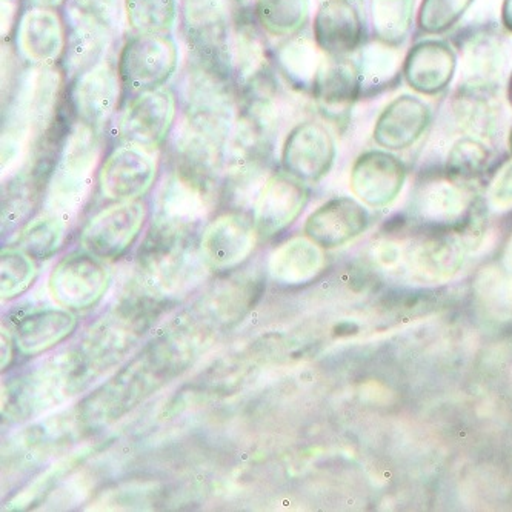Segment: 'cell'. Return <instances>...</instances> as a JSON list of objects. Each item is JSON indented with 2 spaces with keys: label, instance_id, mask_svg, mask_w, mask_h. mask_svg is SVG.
<instances>
[{
  "label": "cell",
  "instance_id": "23",
  "mask_svg": "<svg viewBox=\"0 0 512 512\" xmlns=\"http://www.w3.org/2000/svg\"><path fill=\"white\" fill-rule=\"evenodd\" d=\"M433 111L425 100L403 94L391 100L377 117L374 142L388 151H402L413 147L428 130Z\"/></svg>",
  "mask_w": 512,
  "mask_h": 512
},
{
  "label": "cell",
  "instance_id": "13",
  "mask_svg": "<svg viewBox=\"0 0 512 512\" xmlns=\"http://www.w3.org/2000/svg\"><path fill=\"white\" fill-rule=\"evenodd\" d=\"M336 154V142L328 127L316 120H302L283 140L280 165L285 173L313 185L330 174Z\"/></svg>",
  "mask_w": 512,
  "mask_h": 512
},
{
  "label": "cell",
  "instance_id": "24",
  "mask_svg": "<svg viewBox=\"0 0 512 512\" xmlns=\"http://www.w3.org/2000/svg\"><path fill=\"white\" fill-rule=\"evenodd\" d=\"M325 250L310 237L294 236L280 243L266 260V276L282 288H299L316 282L325 273Z\"/></svg>",
  "mask_w": 512,
  "mask_h": 512
},
{
  "label": "cell",
  "instance_id": "40",
  "mask_svg": "<svg viewBox=\"0 0 512 512\" xmlns=\"http://www.w3.org/2000/svg\"><path fill=\"white\" fill-rule=\"evenodd\" d=\"M489 159L491 154L482 139L465 136L449 151L446 173L457 182H469L486 173Z\"/></svg>",
  "mask_w": 512,
  "mask_h": 512
},
{
  "label": "cell",
  "instance_id": "28",
  "mask_svg": "<svg viewBox=\"0 0 512 512\" xmlns=\"http://www.w3.org/2000/svg\"><path fill=\"white\" fill-rule=\"evenodd\" d=\"M79 320L65 308H44L20 317L14 325V345L20 356L37 357L65 342L77 330Z\"/></svg>",
  "mask_w": 512,
  "mask_h": 512
},
{
  "label": "cell",
  "instance_id": "48",
  "mask_svg": "<svg viewBox=\"0 0 512 512\" xmlns=\"http://www.w3.org/2000/svg\"><path fill=\"white\" fill-rule=\"evenodd\" d=\"M505 263L506 266H508V270H512V237L511 240H509L508 247H506Z\"/></svg>",
  "mask_w": 512,
  "mask_h": 512
},
{
  "label": "cell",
  "instance_id": "20",
  "mask_svg": "<svg viewBox=\"0 0 512 512\" xmlns=\"http://www.w3.org/2000/svg\"><path fill=\"white\" fill-rule=\"evenodd\" d=\"M370 214L353 197H333L306 217L303 233L323 250H336L362 236Z\"/></svg>",
  "mask_w": 512,
  "mask_h": 512
},
{
  "label": "cell",
  "instance_id": "43",
  "mask_svg": "<svg viewBox=\"0 0 512 512\" xmlns=\"http://www.w3.org/2000/svg\"><path fill=\"white\" fill-rule=\"evenodd\" d=\"M489 202L496 210H512V163H508L489 188Z\"/></svg>",
  "mask_w": 512,
  "mask_h": 512
},
{
  "label": "cell",
  "instance_id": "19",
  "mask_svg": "<svg viewBox=\"0 0 512 512\" xmlns=\"http://www.w3.org/2000/svg\"><path fill=\"white\" fill-rule=\"evenodd\" d=\"M476 203L451 177H437L423 182L414 196V216L425 228L460 233L476 211Z\"/></svg>",
  "mask_w": 512,
  "mask_h": 512
},
{
  "label": "cell",
  "instance_id": "17",
  "mask_svg": "<svg viewBox=\"0 0 512 512\" xmlns=\"http://www.w3.org/2000/svg\"><path fill=\"white\" fill-rule=\"evenodd\" d=\"M360 94L362 85L357 64L345 56H325L311 93L323 119L337 128L348 125Z\"/></svg>",
  "mask_w": 512,
  "mask_h": 512
},
{
  "label": "cell",
  "instance_id": "25",
  "mask_svg": "<svg viewBox=\"0 0 512 512\" xmlns=\"http://www.w3.org/2000/svg\"><path fill=\"white\" fill-rule=\"evenodd\" d=\"M274 171L273 153L230 154L220 183L219 207L242 211L253 208Z\"/></svg>",
  "mask_w": 512,
  "mask_h": 512
},
{
  "label": "cell",
  "instance_id": "18",
  "mask_svg": "<svg viewBox=\"0 0 512 512\" xmlns=\"http://www.w3.org/2000/svg\"><path fill=\"white\" fill-rule=\"evenodd\" d=\"M67 45V24L57 8L31 5L20 17L16 30V47L20 57L28 64H60Z\"/></svg>",
  "mask_w": 512,
  "mask_h": 512
},
{
  "label": "cell",
  "instance_id": "4",
  "mask_svg": "<svg viewBox=\"0 0 512 512\" xmlns=\"http://www.w3.org/2000/svg\"><path fill=\"white\" fill-rule=\"evenodd\" d=\"M104 159V131L74 119L48 183L47 210L73 216L90 196Z\"/></svg>",
  "mask_w": 512,
  "mask_h": 512
},
{
  "label": "cell",
  "instance_id": "16",
  "mask_svg": "<svg viewBox=\"0 0 512 512\" xmlns=\"http://www.w3.org/2000/svg\"><path fill=\"white\" fill-rule=\"evenodd\" d=\"M310 200L306 183L285 171H274L260 191L253 207L254 225L259 239L270 242L290 230L302 216Z\"/></svg>",
  "mask_w": 512,
  "mask_h": 512
},
{
  "label": "cell",
  "instance_id": "50",
  "mask_svg": "<svg viewBox=\"0 0 512 512\" xmlns=\"http://www.w3.org/2000/svg\"><path fill=\"white\" fill-rule=\"evenodd\" d=\"M508 143H509V150H511V153H512V128H511V133H509Z\"/></svg>",
  "mask_w": 512,
  "mask_h": 512
},
{
  "label": "cell",
  "instance_id": "15",
  "mask_svg": "<svg viewBox=\"0 0 512 512\" xmlns=\"http://www.w3.org/2000/svg\"><path fill=\"white\" fill-rule=\"evenodd\" d=\"M400 265L423 282L449 279L462 268L466 243L457 231L426 228L406 243H400Z\"/></svg>",
  "mask_w": 512,
  "mask_h": 512
},
{
  "label": "cell",
  "instance_id": "45",
  "mask_svg": "<svg viewBox=\"0 0 512 512\" xmlns=\"http://www.w3.org/2000/svg\"><path fill=\"white\" fill-rule=\"evenodd\" d=\"M14 351H16V345H14L13 333L4 331L2 333V370L7 371L10 368Z\"/></svg>",
  "mask_w": 512,
  "mask_h": 512
},
{
  "label": "cell",
  "instance_id": "2",
  "mask_svg": "<svg viewBox=\"0 0 512 512\" xmlns=\"http://www.w3.org/2000/svg\"><path fill=\"white\" fill-rule=\"evenodd\" d=\"M179 85L182 124L228 142L240 107V88L230 68L190 54Z\"/></svg>",
  "mask_w": 512,
  "mask_h": 512
},
{
  "label": "cell",
  "instance_id": "1",
  "mask_svg": "<svg viewBox=\"0 0 512 512\" xmlns=\"http://www.w3.org/2000/svg\"><path fill=\"white\" fill-rule=\"evenodd\" d=\"M196 354L197 345L190 334L173 331L157 337L82 400L76 409L80 425L85 431H93L122 419L187 370Z\"/></svg>",
  "mask_w": 512,
  "mask_h": 512
},
{
  "label": "cell",
  "instance_id": "9",
  "mask_svg": "<svg viewBox=\"0 0 512 512\" xmlns=\"http://www.w3.org/2000/svg\"><path fill=\"white\" fill-rule=\"evenodd\" d=\"M176 119L177 96L173 88L136 94L117 120V139L154 153L170 139Z\"/></svg>",
  "mask_w": 512,
  "mask_h": 512
},
{
  "label": "cell",
  "instance_id": "14",
  "mask_svg": "<svg viewBox=\"0 0 512 512\" xmlns=\"http://www.w3.org/2000/svg\"><path fill=\"white\" fill-rule=\"evenodd\" d=\"M124 91L117 67L104 59L71 80L68 104L74 119L104 131L119 108Z\"/></svg>",
  "mask_w": 512,
  "mask_h": 512
},
{
  "label": "cell",
  "instance_id": "22",
  "mask_svg": "<svg viewBox=\"0 0 512 512\" xmlns=\"http://www.w3.org/2000/svg\"><path fill=\"white\" fill-rule=\"evenodd\" d=\"M53 168L44 163L24 160L2 187V233L24 227L44 205Z\"/></svg>",
  "mask_w": 512,
  "mask_h": 512
},
{
  "label": "cell",
  "instance_id": "35",
  "mask_svg": "<svg viewBox=\"0 0 512 512\" xmlns=\"http://www.w3.org/2000/svg\"><path fill=\"white\" fill-rule=\"evenodd\" d=\"M465 82L497 85L505 67V53L502 45L493 37L480 36L471 40L463 54Z\"/></svg>",
  "mask_w": 512,
  "mask_h": 512
},
{
  "label": "cell",
  "instance_id": "42",
  "mask_svg": "<svg viewBox=\"0 0 512 512\" xmlns=\"http://www.w3.org/2000/svg\"><path fill=\"white\" fill-rule=\"evenodd\" d=\"M85 457H87V453L74 454L70 459L59 462L56 466H53V468L48 469L47 473L40 477V479L28 489L27 493H24V496L20 497V500H14L13 503H17L16 508H25V506L31 505L34 500L40 499V497L44 496L45 491H48V489L53 486V483H56L60 477H64L74 466L79 465Z\"/></svg>",
  "mask_w": 512,
  "mask_h": 512
},
{
  "label": "cell",
  "instance_id": "6",
  "mask_svg": "<svg viewBox=\"0 0 512 512\" xmlns=\"http://www.w3.org/2000/svg\"><path fill=\"white\" fill-rule=\"evenodd\" d=\"M245 16L243 0H182L180 22L190 54L230 68L231 40Z\"/></svg>",
  "mask_w": 512,
  "mask_h": 512
},
{
  "label": "cell",
  "instance_id": "34",
  "mask_svg": "<svg viewBox=\"0 0 512 512\" xmlns=\"http://www.w3.org/2000/svg\"><path fill=\"white\" fill-rule=\"evenodd\" d=\"M253 16L263 33L288 39L305 28L310 0H254Z\"/></svg>",
  "mask_w": 512,
  "mask_h": 512
},
{
  "label": "cell",
  "instance_id": "38",
  "mask_svg": "<svg viewBox=\"0 0 512 512\" xmlns=\"http://www.w3.org/2000/svg\"><path fill=\"white\" fill-rule=\"evenodd\" d=\"M400 68V54L396 47L377 42L363 48L360 54L359 70L362 93L385 88L396 79Z\"/></svg>",
  "mask_w": 512,
  "mask_h": 512
},
{
  "label": "cell",
  "instance_id": "41",
  "mask_svg": "<svg viewBox=\"0 0 512 512\" xmlns=\"http://www.w3.org/2000/svg\"><path fill=\"white\" fill-rule=\"evenodd\" d=\"M474 0H422L419 27L428 34H442L462 19Z\"/></svg>",
  "mask_w": 512,
  "mask_h": 512
},
{
  "label": "cell",
  "instance_id": "27",
  "mask_svg": "<svg viewBox=\"0 0 512 512\" xmlns=\"http://www.w3.org/2000/svg\"><path fill=\"white\" fill-rule=\"evenodd\" d=\"M362 17L351 0H323L317 8L313 39L326 56L343 57L362 47Z\"/></svg>",
  "mask_w": 512,
  "mask_h": 512
},
{
  "label": "cell",
  "instance_id": "7",
  "mask_svg": "<svg viewBox=\"0 0 512 512\" xmlns=\"http://www.w3.org/2000/svg\"><path fill=\"white\" fill-rule=\"evenodd\" d=\"M179 67V48L171 34L134 33L117 59L124 90L131 96L159 90Z\"/></svg>",
  "mask_w": 512,
  "mask_h": 512
},
{
  "label": "cell",
  "instance_id": "3",
  "mask_svg": "<svg viewBox=\"0 0 512 512\" xmlns=\"http://www.w3.org/2000/svg\"><path fill=\"white\" fill-rule=\"evenodd\" d=\"M199 231L153 217L136 254L143 286L171 297L207 270L199 251ZM208 271V270H207Z\"/></svg>",
  "mask_w": 512,
  "mask_h": 512
},
{
  "label": "cell",
  "instance_id": "12",
  "mask_svg": "<svg viewBox=\"0 0 512 512\" xmlns=\"http://www.w3.org/2000/svg\"><path fill=\"white\" fill-rule=\"evenodd\" d=\"M159 174L154 153L120 143L105 156L100 167L99 190L110 202L139 200L153 190Z\"/></svg>",
  "mask_w": 512,
  "mask_h": 512
},
{
  "label": "cell",
  "instance_id": "33",
  "mask_svg": "<svg viewBox=\"0 0 512 512\" xmlns=\"http://www.w3.org/2000/svg\"><path fill=\"white\" fill-rule=\"evenodd\" d=\"M67 237L68 217L45 210L20 228L16 245L36 260H48L64 248Z\"/></svg>",
  "mask_w": 512,
  "mask_h": 512
},
{
  "label": "cell",
  "instance_id": "46",
  "mask_svg": "<svg viewBox=\"0 0 512 512\" xmlns=\"http://www.w3.org/2000/svg\"><path fill=\"white\" fill-rule=\"evenodd\" d=\"M502 24L512 33V0H503Z\"/></svg>",
  "mask_w": 512,
  "mask_h": 512
},
{
  "label": "cell",
  "instance_id": "30",
  "mask_svg": "<svg viewBox=\"0 0 512 512\" xmlns=\"http://www.w3.org/2000/svg\"><path fill=\"white\" fill-rule=\"evenodd\" d=\"M113 25L90 14L73 11L67 51L60 62L67 74L68 84L80 74L104 60Z\"/></svg>",
  "mask_w": 512,
  "mask_h": 512
},
{
  "label": "cell",
  "instance_id": "44",
  "mask_svg": "<svg viewBox=\"0 0 512 512\" xmlns=\"http://www.w3.org/2000/svg\"><path fill=\"white\" fill-rule=\"evenodd\" d=\"M22 0H0V34L2 40H11L16 36L17 25H19Z\"/></svg>",
  "mask_w": 512,
  "mask_h": 512
},
{
  "label": "cell",
  "instance_id": "47",
  "mask_svg": "<svg viewBox=\"0 0 512 512\" xmlns=\"http://www.w3.org/2000/svg\"><path fill=\"white\" fill-rule=\"evenodd\" d=\"M30 4L33 7L57 8L59 10L67 4V0H30Z\"/></svg>",
  "mask_w": 512,
  "mask_h": 512
},
{
  "label": "cell",
  "instance_id": "31",
  "mask_svg": "<svg viewBox=\"0 0 512 512\" xmlns=\"http://www.w3.org/2000/svg\"><path fill=\"white\" fill-rule=\"evenodd\" d=\"M326 54L320 51L314 39L302 34L288 37L276 48L274 68L285 87L300 94L313 93L317 73Z\"/></svg>",
  "mask_w": 512,
  "mask_h": 512
},
{
  "label": "cell",
  "instance_id": "29",
  "mask_svg": "<svg viewBox=\"0 0 512 512\" xmlns=\"http://www.w3.org/2000/svg\"><path fill=\"white\" fill-rule=\"evenodd\" d=\"M457 125L469 136L493 139L502 124V104L497 85L463 82L453 99Z\"/></svg>",
  "mask_w": 512,
  "mask_h": 512
},
{
  "label": "cell",
  "instance_id": "39",
  "mask_svg": "<svg viewBox=\"0 0 512 512\" xmlns=\"http://www.w3.org/2000/svg\"><path fill=\"white\" fill-rule=\"evenodd\" d=\"M125 16L134 33L171 34L177 20V0H124Z\"/></svg>",
  "mask_w": 512,
  "mask_h": 512
},
{
  "label": "cell",
  "instance_id": "8",
  "mask_svg": "<svg viewBox=\"0 0 512 512\" xmlns=\"http://www.w3.org/2000/svg\"><path fill=\"white\" fill-rule=\"evenodd\" d=\"M150 216L147 200L114 202L94 214L79 234L82 250L105 263L127 256Z\"/></svg>",
  "mask_w": 512,
  "mask_h": 512
},
{
  "label": "cell",
  "instance_id": "21",
  "mask_svg": "<svg viewBox=\"0 0 512 512\" xmlns=\"http://www.w3.org/2000/svg\"><path fill=\"white\" fill-rule=\"evenodd\" d=\"M406 168L388 151L371 150L360 154L351 170L354 196L371 208H385L402 193Z\"/></svg>",
  "mask_w": 512,
  "mask_h": 512
},
{
  "label": "cell",
  "instance_id": "49",
  "mask_svg": "<svg viewBox=\"0 0 512 512\" xmlns=\"http://www.w3.org/2000/svg\"><path fill=\"white\" fill-rule=\"evenodd\" d=\"M508 100H509V105H511V107H512V73H511V77H509Z\"/></svg>",
  "mask_w": 512,
  "mask_h": 512
},
{
  "label": "cell",
  "instance_id": "37",
  "mask_svg": "<svg viewBox=\"0 0 512 512\" xmlns=\"http://www.w3.org/2000/svg\"><path fill=\"white\" fill-rule=\"evenodd\" d=\"M39 268L37 260L20 247H5L0 253V294L2 300L16 299L30 290Z\"/></svg>",
  "mask_w": 512,
  "mask_h": 512
},
{
  "label": "cell",
  "instance_id": "32",
  "mask_svg": "<svg viewBox=\"0 0 512 512\" xmlns=\"http://www.w3.org/2000/svg\"><path fill=\"white\" fill-rule=\"evenodd\" d=\"M262 286L263 280L257 274H233L211 288L205 303L217 322H237L253 308Z\"/></svg>",
  "mask_w": 512,
  "mask_h": 512
},
{
  "label": "cell",
  "instance_id": "11",
  "mask_svg": "<svg viewBox=\"0 0 512 512\" xmlns=\"http://www.w3.org/2000/svg\"><path fill=\"white\" fill-rule=\"evenodd\" d=\"M111 274L102 260L87 251H71L62 257L48 276L51 299L70 311H87L104 299Z\"/></svg>",
  "mask_w": 512,
  "mask_h": 512
},
{
  "label": "cell",
  "instance_id": "5",
  "mask_svg": "<svg viewBox=\"0 0 512 512\" xmlns=\"http://www.w3.org/2000/svg\"><path fill=\"white\" fill-rule=\"evenodd\" d=\"M82 389L70 350L13 380L5 391L2 411L11 422H27L62 405Z\"/></svg>",
  "mask_w": 512,
  "mask_h": 512
},
{
  "label": "cell",
  "instance_id": "26",
  "mask_svg": "<svg viewBox=\"0 0 512 512\" xmlns=\"http://www.w3.org/2000/svg\"><path fill=\"white\" fill-rule=\"evenodd\" d=\"M457 57L445 40L426 39L414 45L403 62L406 84L423 96H436L451 84Z\"/></svg>",
  "mask_w": 512,
  "mask_h": 512
},
{
  "label": "cell",
  "instance_id": "10",
  "mask_svg": "<svg viewBox=\"0 0 512 512\" xmlns=\"http://www.w3.org/2000/svg\"><path fill=\"white\" fill-rule=\"evenodd\" d=\"M259 240L253 214L242 210L223 211L200 233V257L211 273H233L248 262Z\"/></svg>",
  "mask_w": 512,
  "mask_h": 512
},
{
  "label": "cell",
  "instance_id": "36",
  "mask_svg": "<svg viewBox=\"0 0 512 512\" xmlns=\"http://www.w3.org/2000/svg\"><path fill=\"white\" fill-rule=\"evenodd\" d=\"M414 0H371L374 33L383 44L399 47L413 25Z\"/></svg>",
  "mask_w": 512,
  "mask_h": 512
}]
</instances>
